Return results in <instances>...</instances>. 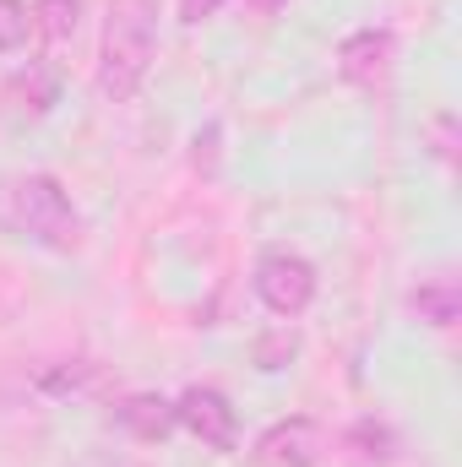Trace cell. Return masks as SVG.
I'll list each match as a JSON object with an SVG mask.
<instances>
[{
	"instance_id": "6da1fadb",
	"label": "cell",
	"mask_w": 462,
	"mask_h": 467,
	"mask_svg": "<svg viewBox=\"0 0 462 467\" xmlns=\"http://www.w3.org/2000/svg\"><path fill=\"white\" fill-rule=\"evenodd\" d=\"M158 60V0H110L99 38V93L131 104Z\"/></svg>"
},
{
	"instance_id": "7a4b0ae2",
	"label": "cell",
	"mask_w": 462,
	"mask_h": 467,
	"mask_svg": "<svg viewBox=\"0 0 462 467\" xmlns=\"http://www.w3.org/2000/svg\"><path fill=\"white\" fill-rule=\"evenodd\" d=\"M0 229L16 239H33L44 250H77L82 213L71 207V196L55 174H11V180H0Z\"/></svg>"
},
{
	"instance_id": "3957f363",
	"label": "cell",
	"mask_w": 462,
	"mask_h": 467,
	"mask_svg": "<svg viewBox=\"0 0 462 467\" xmlns=\"http://www.w3.org/2000/svg\"><path fill=\"white\" fill-rule=\"evenodd\" d=\"M256 294H261V305H267L272 316L294 321V316H305L310 299H316V266H310L299 250H267V255L256 261Z\"/></svg>"
},
{
	"instance_id": "277c9868",
	"label": "cell",
	"mask_w": 462,
	"mask_h": 467,
	"mask_svg": "<svg viewBox=\"0 0 462 467\" xmlns=\"http://www.w3.org/2000/svg\"><path fill=\"white\" fill-rule=\"evenodd\" d=\"M174 419L207 446V451H234L239 446V419H234V402L218 386H185L180 402H174Z\"/></svg>"
},
{
	"instance_id": "5b68a950",
	"label": "cell",
	"mask_w": 462,
	"mask_h": 467,
	"mask_svg": "<svg viewBox=\"0 0 462 467\" xmlns=\"http://www.w3.org/2000/svg\"><path fill=\"white\" fill-rule=\"evenodd\" d=\"M392 60H397L392 27H359V33H348L343 44H338V71H343V82L348 88H364V93H375V88L392 82Z\"/></svg>"
},
{
	"instance_id": "8992f818",
	"label": "cell",
	"mask_w": 462,
	"mask_h": 467,
	"mask_svg": "<svg viewBox=\"0 0 462 467\" xmlns=\"http://www.w3.org/2000/svg\"><path fill=\"white\" fill-rule=\"evenodd\" d=\"M327 457V430L316 419H278L272 430H261L250 462L256 467H316Z\"/></svg>"
},
{
	"instance_id": "52a82bcc",
	"label": "cell",
	"mask_w": 462,
	"mask_h": 467,
	"mask_svg": "<svg viewBox=\"0 0 462 467\" xmlns=\"http://www.w3.org/2000/svg\"><path fill=\"white\" fill-rule=\"evenodd\" d=\"M115 424L120 430H131L136 441H147V446H158V441H169L174 435V402L169 397H158V391H131V397H120L115 402Z\"/></svg>"
},
{
	"instance_id": "ba28073f",
	"label": "cell",
	"mask_w": 462,
	"mask_h": 467,
	"mask_svg": "<svg viewBox=\"0 0 462 467\" xmlns=\"http://www.w3.org/2000/svg\"><path fill=\"white\" fill-rule=\"evenodd\" d=\"M414 310H419V321H430V327H457L462 316V283L457 277H430V283H419L414 288Z\"/></svg>"
},
{
	"instance_id": "9c48e42d",
	"label": "cell",
	"mask_w": 462,
	"mask_h": 467,
	"mask_svg": "<svg viewBox=\"0 0 462 467\" xmlns=\"http://www.w3.org/2000/svg\"><path fill=\"white\" fill-rule=\"evenodd\" d=\"M77 22H82V0H38V5H33V33H38L49 49L71 44V38H77Z\"/></svg>"
},
{
	"instance_id": "30bf717a",
	"label": "cell",
	"mask_w": 462,
	"mask_h": 467,
	"mask_svg": "<svg viewBox=\"0 0 462 467\" xmlns=\"http://www.w3.org/2000/svg\"><path fill=\"white\" fill-rule=\"evenodd\" d=\"M11 99H16L22 115H44V109L55 104V77H44V71H22V77L11 82Z\"/></svg>"
},
{
	"instance_id": "8fae6325",
	"label": "cell",
	"mask_w": 462,
	"mask_h": 467,
	"mask_svg": "<svg viewBox=\"0 0 462 467\" xmlns=\"http://www.w3.org/2000/svg\"><path fill=\"white\" fill-rule=\"evenodd\" d=\"M33 33V16L22 0H0V55H16Z\"/></svg>"
},
{
	"instance_id": "7c38bea8",
	"label": "cell",
	"mask_w": 462,
	"mask_h": 467,
	"mask_svg": "<svg viewBox=\"0 0 462 467\" xmlns=\"http://www.w3.org/2000/svg\"><path fill=\"white\" fill-rule=\"evenodd\" d=\"M294 353H299V332L278 327L272 337H261V343H256V369H283Z\"/></svg>"
},
{
	"instance_id": "4fadbf2b",
	"label": "cell",
	"mask_w": 462,
	"mask_h": 467,
	"mask_svg": "<svg viewBox=\"0 0 462 467\" xmlns=\"http://www.w3.org/2000/svg\"><path fill=\"white\" fill-rule=\"evenodd\" d=\"M44 386H49V391H93V386H104V369H99V364H71V369L49 375Z\"/></svg>"
},
{
	"instance_id": "5bb4252c",
	"label": "cell",
	"mask_w": 462,
	"mask_h": 467,
	"mask_svg": "<svg viewBox=\"0 0 462 467\" xmlns=\"http://www.w3.org/2000/svg\"><path fill=\"white\" fill-rule=\"evenodd\" d=\"M430 136H436V152H441L446 163H457V119L436 115V119H430Z\"/></svg>"
},
{
	"instance_id": "9a60e30c",
	"label": "cell",
	"mask_w": 462,
	"mask_h": 467,
	"mask_svg": "<svg viewBox=\"0 0 462 467\" xmlns=\"http://www.w3.org/2000/svg\"><path fill=\"white\" fill-rule=\"evenodd\" d=\"M224 5H229V0H180V22H191V27H196V22L218 16Z\"/></svg>"
},
{
	"instance_id": "2e32d148",
	"label": "cell",
	"mask_w": 462,
	"mask_h": 467,
	"mask_svg": "<svg viewBox=\"0 0 462 467\" xmlns=\"http://www.w3.org/2000/svg\"><path fill=\"white\" fill-rule=\"evenodd\" d=\"M353 441H364V446H392V435H386V430H375V424H359V430H353ZM364 462H386V451H364Z\"/></svg>"
},
{
	"instance_id": "e0dca14e",
	"label": "cell",
	"mask_w": 462,
	"mask_h": 467,
	"mask_svg": "<svg viewBox=\"0 0 462 467\" xmlns=\"http://www.w3.org/2000/svg\"><path fill=\"white\" fill-rule=\"evenodd\" d=\"M245 5H250V16H278L289 0H245Z\"/></svg>"
}]
</instances>
